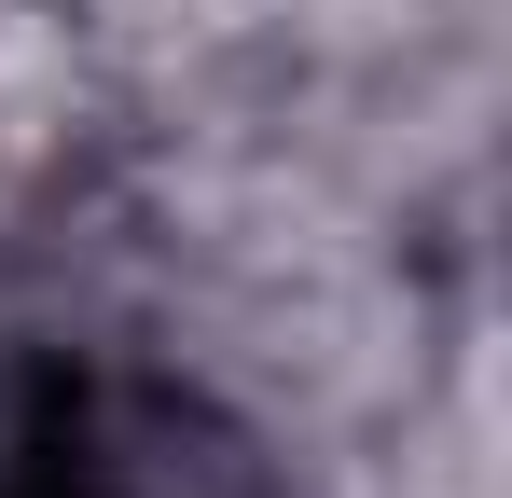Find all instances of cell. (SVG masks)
Listing matches in <instances>:
<instances>
[{
	"instance_id": "1",
	"label": "cell",
	"mask_w": 512,
	"mask_h": 498,
	"mask_svg": "<svg viewBox=\"0 0 512 498\" xmlns=\"http://www.w3.org/2000/svg\"><path fill=\"white\" fill-rule=\"evenodd\" d=\"M14 498H250V457L167 388H70L28 429Z\"/></svg>"
}]
</instances>
